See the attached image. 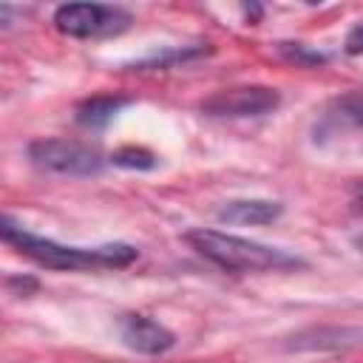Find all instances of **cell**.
Instances as JSON below:
<instances>
[{
    "mask_svg": "<svg viewBox=\"0 0 363 363\" xmlns=\"http://www.w3.org/2000/svg\"><path fill=\"white\" fill-rule=\"evenodd\" d=\"M343 48H346V54H363V26H357V28L349 31Z\"/></svg>",
    "mask_w": 363,
    "mask_h": 363,
    "instance_id": "13",
    "label": "cell"
},
{
    "mask_svg": "<svg viewBox=\"0 0 363 363\" xmlns=\"http://www.w3.org/2000/svg\"><path fill=\"white\" fill-rule=\"evenodd\" d=\"M281 213L284 207L269 199H233L216 210L218 221L227 224H272Z\"/></svg>",
    "mask_w": 363,
    "mask_h": 363,
    "instance_id": "8",
    "label": "cell"
},
{
    "mask_svg": "<svg viewBox=\"0 0 363 363\" xmlns=\"http://www.w3.org/2000/svg\"><path fill=\"white\" fill-rule=\"evenodd\" d=\"M111 162L116 167H128V170H153L156 167V156L145 147H122L111 156Z\"/></svg>",
    "mask_w": 363,
    "mask_h": 363,
    "instance_id": "10",
    "label": "cell"
},
{
    "mask_svg": "<svg viewBox=\"0 0 363 363\" xmlns=\"http://www.w3.org/2000/svg\"><path fill=\"white\" fill-rule=\"evenodd\" d=\"M133 17L119 6H99V3H65L54 11L57 31L88 40V37H111L122 34Z\"/></svg>",
    "mask_w": 363,
    "mask_h": 363,
    "instance_id": "4",
    "label": "cell"
},
{
    "mask_svg": "<svg viewBox=\"0 0 363 363\" xmlns=\"http://www.w3.org/2000/svg\"><path fill=\"white\" fill-rule=\"evenodd\" d=\"M360 193H363V184H360Z\"/></svg>",
    "mask_w": 363,
    "mask_h": 363,
    "instance_id": "15",
    "label": "cell"
},
{
    "mask_svg": "<svg viewBox=\"0 0 363 363\" xmlns=\"http://www.w3.org/2000/svg\"><path fill=\"white\" fill-rule=\"evenodd\" d=\"M278 51L289 62H298V65H320V62H326V54L312 51V48H306L301 43H278Z\"/></svg>",
    "mask_w": 363,
    "mask_h": 363,
    "instance_id": "12",
    "label": "cell"
},
{
    "mask_svg": "<svg viewBox=\"0 0 363 363\" xmlns=\"http://www.w3.org/2000/svg\"><path fill=\"white\" fill-rule=\"evenodd\" d=\"M363 346V326H309L284 340L289 352H343Z\"/></svg>",
    "mask_w": 363,
    "mask_h": 363,
    "instance_id": "6",
    "label": "cell"
},
{
    "mask_svg": "<svg viewBox=\"0 0 363 363\" xmlns=\"http://www.w3.org/2000/svg\"><path fill=\"white\" fill-rule=\"evenodd\" d=\"M335 113H337V119H346V122L363 128V91H352V94L340 96L335 102Z\"/></svg>",
    "mask_w": 363,
    "mask_h": 363,
    "instance_id": "11",
    "label": "cell"
},
{
    "mask_svg": "<svg viewBox=\"0 0 363 363\" xmlns=\"http://www.w3.org/2000/svg\"><path fill=\"white\" fill-rule=\"evenodd\" d=\"M184 241L207 261H213L224 269H233V272H278V269L306 267V261L301 255H292L286 250L267 247V244H258V241H250L241 235H230L221 230L196 227V230L184 233Z\"/></svg>",
    "mask_w": 363,
    "mask_h": 363,
    "instance_id": "2",
    "label": "cell"
},
{
    "mask_svg": "<svg viewBox=\"0 0 363 363\" xmlns=\"http://www.w3.org/2000/svg\"><path fill=\"white\" fill-rule=\"evenodd\" d=\"M28 156L37 167L62 176H96L105 167L99 147L74 139H34L28 145Z\"/></svg>",
    "mask_w": 363,
    "mask_h": 363,
    "instance_id": "3",
    "label": "cell"
},
{
    "mask_svg": "<svg viewBox=\"0 0 363 363\" xmlns=\"http://www.w3.org/2000/svg\"><path fill=\"white\" fill-rule=\"evenodd\" d=\"M281 105V94L267 85H238L224 88L201 102V111L216 119H244V116H264Z\"/></svg>",
    "mask_w": 363,
    "mask_h": 363,
    "instance_id": "5",
    "label": "cell"
},
{
    "mask_svg": "<svg viewBox=\"0 0 363 363\" xmlns=\"http://www.w3.org/2000/svg\"><path fill=\"white\" fill-rule=\"evenodd\" d=\"M125 105H128L125 96H94V99H88V102L79 105L77 122L82 128H105Z\"/></svg>",
    "mask_w": 363,
    "mask_h": 363,
    "instance_id": "9",
    "label": "cell"
},
{
    "mask_svg": "<svg viewBox=\"0 0 363 363\" xmlns=\"http://www.w3.org/2000/svg\"><path fill=\"white\" fill-rule=\"evenodd\" d=\"M3 241L14 244L23 255L37 261L45 269H94V267H128L136 261V247L130 244H102V247H65L45 235H37L31 230H23L11 221V216H3L0 221Z\"/></svg>",
    "mask_w": 363,
    "mask_h": 363,
    "instance_id": "1",
    "label": "cell"
},
{
    "mask_svg": "<svg viewBox=\"0 0 363 363\" xmlns=\"http://www.w3.org/2000/svg\"><path fill=\"white\" fill-rule=\"evenodd\" d=\"M119 332H122L125 346L133 352H142V354H162V352L173 349V343H176V335L167 326H162L159 320L145 318V315L122 318Z\"/></svg>",
    "mask_w": 363,
    "mask_h": 363,
    "instance_id": "7",
    "label": "cell"
},
{
    "mask_svg": "<svg viewBox=\"0 0 363 363\" xmlns=\"http://www.w3.org/2000/svg\"><path fill=\"white\" fill-rule=\"evenodd\" d=\"M354 247L363 252V235H354Z\"/></svg>",
    "mask_w": 363,
    "mask_h": 363,
    "instance_id": "14",
    "label": "cell"
}]
</instances>
